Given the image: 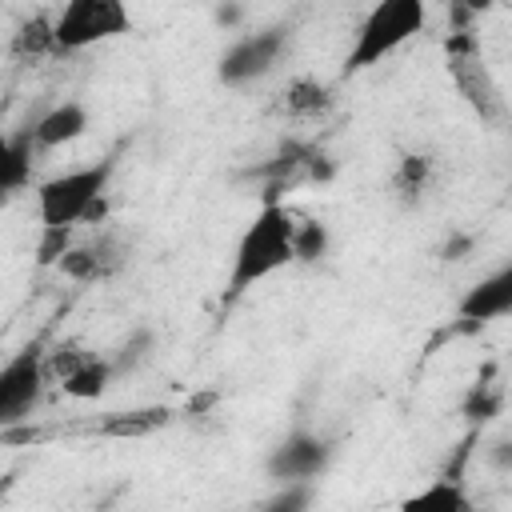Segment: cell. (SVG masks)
<instances>
[{
  "instance_id": "10",
  "label": "cell",
  "mask_w": 512,
  "mask_h": 512,
  "mask_svg": "<svg viewBox=\"0 0 512 512\" xmlns=\"http://www.w3.org/2000/svg\"><path fill=\"white\" fill-rule=\"evenodd\" d=\"M56 268L76 284H100V280H108L124 268V248L112 232H96L92 240H76L56 260Z\"/></svg>"
},
{
  "instance_id": "17",
  "label": "cell",
  "mask_w": 512,
  "mask_h": 512,
  "mask_svg": "<svg viewBox=\"0 0 512 512\" xmlns=\"http://www.w3.org/2000/svg\"><path fill=\"white\" fill-rule=\"evenodd\" d=\"M12 52L20 60H44V56H60L56 52V24L52 16H32L20 24L16 40H12Z\"/></svg>"
},
{
  "instance_id": "25",
  "label": "cell",
  "mask_w": 512,
  "mask_h": 512,
  "mask_svg": "<svg viewBox=\"0 0 512 512\" xmlns=\"http://www.w3.org/2000/svg\"><path fill=\"white\" fill-rule=\"evenodd\" d=\"M240 16H244V8H240L236 0H224V4L216 8V24H224V28H236Z\"/></svg>"
},
{
  "instance_id": "23",
  "label": "cell",
  "mask_w": 512,
  "mask_h": 512,
  "mask_svg": "<svg viewBox=\"0 0 512 512\" xmlns=\"http://www.w3.org/2000/svg\"><path fill=\"white\" fill-rule=\"evenodd\" d=\"M484 460H488V468H492V472H500V476H512V432L496 436V440L484 448Z\"/></svg>"
},
{
  "instance_id": "3",
  "label": "cell",
  "mask_w": 512,
  "mask_h": 512,
  "mask_svg": "<svg viewBox=\"0 0 512 512\" xmlns=\"http://www.w3.org/2000/svg\"><path fill=\"white\" fill-rule=\"evenodd\" d=\"M428 4L432 0H372L344 56V72H368L372 64L388 60L408 40H416L428 28Z\"/></svg>"
},
{
  "instance_id": "14",
  "label": "cell",
  "mask_w": 512,
  "mask_h": 512,
  "mask_svg": "<svg viewBox=\"0 0 512 512\" xmlns=\"http://www.w3.org/2000/svg\"><path fill=\"white\" fill-rule=\"evenodd\" d=\"M36 152H40V144H36V136H32V124L8 132L4 156H0V188H4V196H16V192H24V188L32 184Z\"/></svg>"
},
{
  "instance_id": "15",
  "label": "cell",
  "mask_w": 512,
  "mask_h": 512,
  "mask_svg": "<svg viewBox=\"0 0 512 512\" xmlns=\"http://www.w3.org/2000/svg\"><path fill=\"white\" fill-rule=\"evenodd\" d=\"M332 108V88L320 84L316 76H296L288 80V88L280 92V112L288 120H316Z\"/></svg>"
},
{
  "instance_id": "2",
  "label": "cell",
  "mask_w": 512,
  "mask_h": 512,
  "mask_svg": "<svg viewBox=\"0 0 512 512\" xmlns=\"http://www.w3.org/2000/svg\"><path fill=\"white\" fill-rule=\"evenodd\" d=\"M116 172V156H104L84 168L56 172L36 184V212L40 224H100L108 216V180Z\"/></svg>"
},
{
  "instance_id": "4",
  "label": "cell",
  "mask_w": 512,
  "mask_h": 512,
  "mask_svg": "<svg viewBox=\"0 0 512 512\" xmlns=\"http://www.w3.org/2000/svg\"><path fill=\"white\" fill-rule=\"evenodd\" d=\"M56 24V52H84L132 32L128 0H64L52 16Z\"/></svg>"
},
{
  "instance_id": "20",
  "label": "cell",
  "mask_w": 512,
  "mask_h": 512,
  "mask_svg": "<svg viewBox=\"0 0 512 512\" xmlns=\"http://www.w3.org/2000/svg\"><path fill=\"white\" fill-rule=\"evenodd\" d=\"M500 404H504V392L496 388V384H488V376H476V384L468 388V396H464V416L476 424H484V420H492V416H500Z\"/></svg>"
},
{
  "instance_id": "1",
  "label": "cell",
  "mask_w": 512,
  "mask_h": 512,
  "mask_svg": "<svg viewBox=\"0 0 512 512\" xmlns=\"http://www.w3.org/2000/svg\"><path fill=\"white\" fill-rule=\"evenodd\" d=\"M288 264H296V216L280 204V196L264 192L260 212L244 224V232L232 248V268H228L224 296L236 300V296L264 284L268 276H276Z\"/></svg>"
},
{
  "instance_id": "9",
  "label": "cell",
  "mask_w": 512,
  "mask_h": 512,
  "mask_svg": "<svg viewBox=\"0 0 512 512\" xmlns=\"http://www.w3.org/2000/svg\"><path fill=\"white\" fill-rule=\"evenodd\" d=\"M332 440L308 432V428H292L284 440H276L264 456V472L268 480L276 484H288V480H320L332 464Z\"/></svg>"
},
{
  "instance_id": "13",
  "label": "cell",
  "mask_w": 512,
  "mask_h": 512,
  "mask_svg": "<svg viewBox=\"0 0 512 512\" xmlns=\"http://www.w3.org/2000/svg\"><path fill=\"white\" fill-rule=\"evenodd\" d=\"M88 132V108L80 100H60L52 108H44L36 120H32V136L40 144V152H52V148H64L72 140H80Z\"/></svg>"
},
{
  "instance_id": "22",
  "label": "cell",
  "mask_w": 512,
  "mask_h": 512,
  "mask_svg": "<svg viewBox=\"0 0 512 512\" xmlns=\"http://www.w3.org/2000/svg\"><path fill=\"white\" fill-rule=\"evenodd\" d=\"M308 504H312V480H288L268 500V508H276V512H296V508H308Z\"/></svg>"
},
{
  "instance_id": "12",
  "label": "cell",
  "mask_w": 512,
  "mask_h": 512,
  "mask_svg": "<svg viewBox=\"0 0 512 512\" xmlns=\"http://www.w3.org/2000/svg\"><path fill=\"white\" fill-rule=\"evenodd\" d=\"M436 180H440V168H436V160L428 152H404L392 164V176H388L392 196L404 208H420L436 192Z\"/></svg>"
},
{
  "instance_id": "8",
  "label": "cell",
  "mask_w": 512,
  "mask_h": 512,
  "mask_svg": "<svg viewBox=\"0 0 512 512\" xmlns=\"http://www.w3.org/2000/svg\"><path fill=\"white\" fill-rule=\"evenodd\" d=\"M48 376L72 400H100L120 372H116L112 356L92 352L80 340H64V344H56V352H48Z\"/></svg>"
},
{
  "instance_id": "7",
  "label": "cell",
  "mask_w": 512,
  "mask_h": 512,
  "mask_svg": "<svg viewBox=\"0 0 512 512\" xmlns=\"http://www.w3.org/2000/svg\"><path fill=\"white\" fill-rule=\"evenodd\" d=\"M48 380H52L48 376V352L40 344H24L0 368V428L28 420V412L40 404Z\"/></svg>"
},
{
  "instance_id": "18",
  "label": "cell",
  "mask_w": 512,
  "mask_h": 512,
  "mask_svg": "<svg viewBox=\"0 0 512 512\" xmlns=\"http://www.w3.org/2000/svg\"><path fill=\"white\" fill-rule=\"evenodd\" d=\"M328 224L324 220H296V264H320L328 256Z\"/></svg>"
},
{
  "instance_id": "21",
  "label": "cell",
  "mask_w": 512,
  "mask_h": 512,
  "mask_svg": "<svg viewBox=\"0 0 512 512\" xmlns=\"http://www.w3.org/2000/svg\"><path fill=\"white\" fill-rule=\"evenodd\" d=\"M152 356V332L148 328H136L120 348H116V372H132V368H140L144 360Z\"/></svg>"
},
{
  "instance_id": "19",
  "label": "cell",
  "mask_w": 512,
  "mask_h": 512,
  "mask_svg": "<svg viewBox=\"0 0 512 512\" xmlns=\"http://www.w3.org/2000/svg\"><path fill=\"white\" fill-rule=\"evenodd\" d=\"M168 420H172V412H168V408H144V412L112 416V420L104 424V432H108V436H148V432L164 428Z\"/></svg>"
},
{
  "instance_id": "6",
  "label": "cell",
  "mask_w": 512,
  "mask_h": 512,
  "mask_svg": "<svg viewBox=\"0 0 512 512\" xmlns=\"http://www.w3.org/2000/svg\"><path fill=\"white\" fill-rule=\"evenodd\" d=\"M448 72H452V84L456 92L468 100V108L488 120V124H504V100H500V88L492 80V72L484 68V56L472 40L468 28H456V36L448 40Z\"/></svg>"
},
{
  "instance_id": "5",
  "label": "cell",
  "mask_w": 512,
  "mask_h": 512,
  "mask_svg": "<svg viewBox=\"0 0 512 512\" xmlns=\"http://www.w3.org/2000/svg\"><path fill=\"white\" fill-rule=\"evenodd\" d=\"M292 36L284 24H268V28H256V32H244L236 36L220 60H216V80L228 84V88H244L252 80H264L288 52Z\"/></svg>"
},
{
  "instance_id": "16",
  "label": "cell",
  "mask_w": 512,
  "mask_h": 512,
  "mask_svg": "<svg viewBox=\"0 0 512 512\" xmlns=\"http://www.w3.org/2000/svg\"><path fill=\"white\" fill-rule=\"evenodd\" d=\"M404 508H408V512H468V508H472V496L464 492L460 476H440V480H432L424 492L408 496Z\"/></svg>"
},
{
  "instance_id": "11",
  "label": "cell",
  "mask_w": 512,
  "mask_h": 512,
  "mask_svg": "<svg viewBox=\"0 0 512 512\" xmlns=\"http://www.w3.org/2000/svg\"><path fill=\"white\" fill-rule=\"evenodd\" d=\"M464 324H492L512 316V260H504L500 268H492L488 276H480L456 304Z\"/></svg>"
},
{
  "instance_id": "24",
  "label": "cell",
  "mask_w": 512,
  "mask_h": 512,
  "mask_svg": "<svg viewBox=\"0 0 512 512\" xmlns=\"http://www.w3.org/2000/svg\"><path fill=\"white\" fill-rule=\"evenodd\" d=\"M472 248H476V236H472V232H456V236H448V240H444L440 260H464Z\"/></svg>"
}]
</instances>
